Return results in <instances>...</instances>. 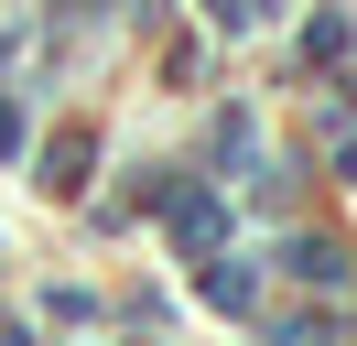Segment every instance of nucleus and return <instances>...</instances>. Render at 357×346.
I'll list each match as a JSON object with an SVG mask.
<instances>
[{
    "label": "nucleus",
    "mask_w": 357,
    "mask_h": 346,
    "mask_svg": "<svg viewBox=\"0 0 357 346\" xmlns=\"http://www.w3.org/2000/svg\"><path fill=\"white\" fill-rule=\"evenodd\" d=\"M206 11H217V22H260L271 0H206Z\"/></svg>",
    "instance_id": "1"
},
{
    "label": "nucleus",
    "mask_w": 357,
    "mask_h": 346,
    "mask_svg": "<svg viewBox=\"0 0 357 346\" xmlns=\"http://www.w3.org/2000/svg\"><path fill=\"white\" fill-rule=\"evenodd\" d=\"M11 141H22V130H11V108H0V151H11Z\"/></svg>",
    "instance_id": "2"
}]
</instances>
